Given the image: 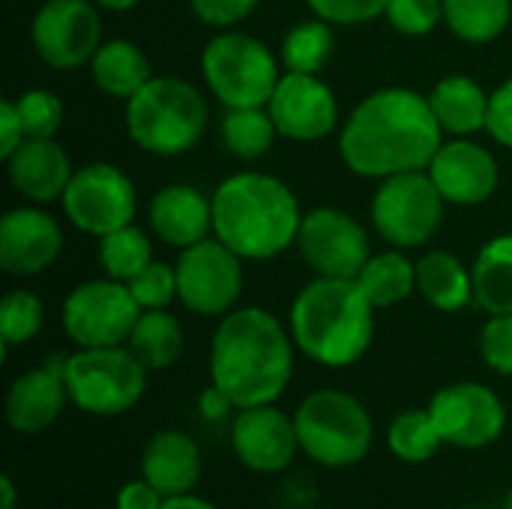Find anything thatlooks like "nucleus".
Instances as JSON below:
<instances>
[{"label": "nucleus", "instance_id": "f257e3e1", "mask_svg": "<svg viewBox=\"0 0 512 509\" xmlns=\"http://www.w3.org/2000/svg\"><path fill=\"white\" fill-rule=\"evenodd\" d=\"M444 144V129L429 96L411 87H384L369 93L339 132V156L369 180H387L408 171H426Z\"/></svg>", "mask_w": 512, "mask_h": 509}, {"label": "nucleus", "instance_id": "f03ea898", "mask_svg": "<svg viewBox=\"0 0 512 509\" xmlns=\"http://www.w3.org/2000/svg\"><path fill=\"white\" fill-rule=\"evenodd\" d=\"M294 375V339L258 306L222 315L210 342V381L240 408L273 405Z\"/></svg>", "mask_w": 512, "mask_h": 509}, {"label": "nucleus", "instance_id": "7ed1b4c3", "mask_svg": "<svg viewBox=\"0 0 512 509\" xmlns=\"http://www.w3.org/2000/svg\"><path fill=\"white\" fill-rule=\"evenodd\" d=\"M303 210L297 195L270 174L243 171L213 192V237L243 261H270L297 243Z\"/></svg>", "mask_w": 512, "mask_h": 509}, {"label": "nucleus", "instance_id": "20e7f679", "mask_svg": "<svg viewBox=\"0 0 512 509\" xmlns=\"http://www.w3.org/2000/svg\"><path fill=\"white\" fill-rule=\"evenodd\" d=\"M294 345L327 369L360 363L375 336V306L357 279H312L291 303Z\"/></svg>", "mask_w": 512, "mask_h": 509}, {"label": "nucleus", "instance_id": "39448f33", "mask_svg": "<svg viewBox=\"0 0 512 509\" xmlns=\"http://www.w3.org/2000/svg\"><path fill=\"white\" fill-rule=\"evenodd\" d=\"M207 129V102L195 84L177 75H153L126 99V132L153 156L189 153Z\"/></svg>", "mask_w": 512, "mask_h": 509}, {"label": "nucleus", "instance_id": "423d86ee", "mask_svg": "<svg viewBox=\"0 0 512 509\" xmlns=\"http://www.w3.org/2000/svg\"><path fill=\"white\" fill-rule=\"evenodd\" d=\"M300 453L324 468L360 465L375 441V426L360 399L345 390H315L294 411Z\"/></svg>", "mask_w": 512, "mask_h": 509}, {"label": "nucleus", "instance_id": "0eeeda50", "mask_svg": "<svg viewBox=\"0 0 512 509\" xmlns=\"http://www.w3.org/2000/svg\"><path fill=\"white\" fill-rule=\"evenodd\" d=\"M147 366L123 345L78 348L63 360L69 402L93 417H120L132 411L147 390Z\"/></svg>", "mask_w": 512, "mask_h": 509}, {"label": "nucleus", "instance_id": "6e6552de", "mask_svg": "<svg viewBox=\"0 0 512 509\" xmlns=\"http://www.w3.org/2000/svg\"><path fill=\"white\" fill-rule=\"evenodd\" d=\"M201 75L225 108H267L282 78L273 51L237 30H222L204 45Z\"/></svg>", "mask_w": 512, "mask_h": 509}, {"label": "nucleus", "instance_id": "1a4fd4ad", "mask_svg": "<svg viewBox=\"0 0 512 509\" xmlns=\"http://www.w3.org/2000/svg\"><path fill=\"white\" fill-rule=\"evenodd\" d=\"M444 204L429 171L396 174L381 180L372 198V225L396 249H420L438 234Z\"/></svg>", "mask_w": 512, "mask_h": 509}, {"label": "nucleus", "instance_id": "9d476101", "mask_svg": "<svg viewBox=\"0 0 512 509\" xmlns=\"http://www.w3.org/2000/svg\"><path fill=\"white\" fill-rule=\"evenodd\" d=\"M138 315L141 306L135 303L129 285L105 276L72 288L63 300L60 324L78 348H117L129 342Z\"/></svg>", "mask_w": 512, "mask_h": 509}, {"label": "nucleus", "instance_id": "9b49d317", "mask_svg": "<svg viewBox=\"0 0 512 509\" xmlns=\"http://www.w3.org/2000/svg\"><path fill=\"white\" fill-rule=\"evenodd\" d=\"M174 270L177 300L189 312L201 318L234 312L243 294V258L219 237H207L189 249H180Z\"/></svg>", "mask_w": 512, "mask_h": 509}, {"label": "nucleus", "instance_id": "f8f14e48", "mask_svg": "<svg viewBox=\"0 0 512 509\" xmlns=\"http://www.w3.org/2000/svg\"><path fill=\"white\" fill-rule=\"evenodd\" d=\"M66 219L93 237H105L117 228L132 225L138 213V195L135 183L108 162H90L84 168H75L63 198Z\"/></svg>", "mask_w": 512, "mask_h": 509}, {"label": "nucleus", "instance_id": "ddd939ff", "mask_svg": "<svg viewBox=\"0 0 512 509\" xmlns=\"http://www.w3.org/2000/svg\"><path fill=\"white\" fill-rule=\"evenodd\" d=\"M36 57L51 69H78L102 45V15L93 0H45L30 24Z\"/></svg>", "mask_w": 512, "mask_h": 509}, {"label": "nucleus", "instance_id": "4468645a", "mask_svg": "<svg viewBox=\"0 0 512 509\" xmlns=\"http://www.w3.org/2000/svg\"><path fill=\"white\" fill-rule=\"evenodd\" d=\"M294 246L315 276L327 279H357L372 258L369 234L351 213L339 207H315L303 213Z\"/></svg>", "mask_w": 512, "mask_h": 509}, {"label": "nucleus", "instance_id": "2eb2a0df", "mask_svg": "<svg viewBox=\"0 0 512 509\" xmlns=\"http://www.w3.org/2000/svg\"><path fill=\"white\" fill-rule=\"evenodd\" d=\"M429 414L444 438L459 450L492 447L507 429V408L498 393L477 381H459L432 396Z\"/></svg>", "mask_w": 512, "mask_h": 509}, {"label": "nucleus", "instance_id": "dca6fc26", "mask_svg": "<svg viewBox=\"0 0 512 509\" xmlns=\"http://www.w3.org/2000/svg\"><path fill=\"white\" fill-rule=\"evenodd\" d=\"M267 111L282 138L321 141L339 126L336 93L309 72H285L267 102Z\"/></svg>", "mask_w": 512, "mask_h": 509}, {"label": "nucleus", "instance_id": "f3484780", "mask_svg": "<svg viewBox=\"0 0 512 509\" xmlns=\"http://www.w3.org/2000/svg\"><path fill=\"white\" fill-rule=\"evenodd\" d=\"M234 456L255 474H282L300 453L294 417L276 405L240 408L231 423Z\"/></svg>", "mask_w": 512, "mask_h": 509}, {"label": "nucleus", "instance_id": "a211bd4d", "mask_svg": "<svg viewBox=\"0 0 512 509\" xmlns=\"http://www.w3.org/2000/svg\"><path fill=\"white\" fill-rule=\"evenodd\" d=\"M426 171L444 195V201L456 207H474L489 201L501 183L498 159L489 147L471 138L444 141Z\"/></svg>", "mask_w": 512, "mask_h": 509}, {"label": "nucleus", "instance_id": "6ab92c4d", "mask_svg": "<svg viewBox=\"0 0 512 509\" xmlns=\"http://www.w3.org/2000/svg\"><path fill=\"white\" fill-rule=\"evenodd\" d=\"M63 360L66 357H51L36 369L21 372L3 402V414L12 432L18 435H39L57 423L69 402V387L63 375Z\"/></svg>", "mask_w": 512, "mask_h": 509}, {"label": "nucleus", "instance_id": "aec40b11", "mask_svg": "<svg viewBox=\"0 0 512 509\" xmlns=\"http://www.w3.org/2000/svg\"><path fill=\"white\" fill-rule=\"evenodd\" d=\"M63 249V231L39 207H15L0 219V267L9 276H39Z\"/></svg>", "mask_w": 512, "mask_h": 509}, {"label": "nucleus", "instance_id": "412c9836", "mask_svg": "<svg viewBox=\"0 0 512 509\" xmlns=\"http://www.w3.org/2000/svg\"><path fill=\"white\" fill-rule=\"evenodd\" d=\"M147 219L162 243L174 249H189L213 234V198H207L195 186L171 183L150 198Z\"/></svg>", "mask_w": 512, "mask_h": 509}, {"label": "nucleus", "instance_id": "4be33fe9", "mask_svg": "<svg viewBox=\"0 0 512 509\" xmlns=\"http://www.w3.org/2000/svg\"><path fill=\"white\" fill-rule=\"evenodd\" d=\"M6 174L18 195L33 204H51L63 198L75 171L69 153L54 138H24L6 159Z\"/></svg>", "mask_w": 512, "mask_h": 509}, {"label": "nucleus", "instance_id": "5701e85b", "mask_svg": "<svg viewBox=\"0 0 512 509\" xmlns=\"http://www.w3.org/2000/svg\"><path fill=\"white\" fill-rule=\"evenodd\" d=\"M204 459L198 444L180 429L156 432L141 453V477L153 483L165 498L192 495L201 483Z\"/></svg>", "mask_w": 512, "mask_h": 509}, {"label": "nucleus", "instance_id": "b1692460", "mask_svg": "<svg viewBox=\"0 0 512 509\" xmlns=\"http://www.w3.org/2000/svg\"><path fill=\"white\" fill-rule=\"evenodd\" d=\"M429 105H432L444 135L471 138V135L486 129L489 93L471 75H447V78H441L429 93Z\"/></svg>", "mask_w": 512, "mask_h": 509}, {"label": "nucleus", "instance_id": "393cba45", "mask_svg": "<svg viewBox=\"0 0 512 509\" xmlns=\"http://www.w3.org/2000/svg\"><path fill=\"white\" fill-rule=\"evenodd\" d=\"M417 291L438 312H462L474 303V273L450 252H429L417 261Z\"/></svg>", "mask_w": 512, "mask_h": 509}, {"label": "nucleus", "instance_id": "a878e982", "mask_svg": "<svg viewBox=\"0 0 512 509\" xmlns=\"http://www.w3.org/2000/svg\"><path fill=\"white\" fill-rule=\"evenodd\" d=\"M90 75H93V84L105 96H114V99L135 96L153 78L147 54L129 39L102 42L90 60Z\"/></svg>", "mask_w": 512, "mask_h": 509}, {"label": "nucleus", "instance_id": "bb28decb", "mask_svg": "<svg viewBox=\"0 0 512 509\" xmlns=\"http://www.w3.org/2000/svg\"><path fill=\"white\" fill-rule=\"evenodd\" d=\"M474 303L489 315H512V234L489 240L471 267Z\"/></svg>", "mask_w": 512, "mask_h": 509}, {"label": "nucleus", "instance_id": "cd10ccee", "mask_svg": "<svg viewBox=\"0 0 512 509\" xmlns=\"http://www.w3.org/2000/svg\"><path fill=\"white\" fill-rule=\"evenodd\" d=\"M186 345L183 324L168 309H144L129 333L126 348L147 369H168L180 360Z\"/></svg>", "mask_w": 512, "mask_h": 509}, {"label": "nucleus", "instance_id": "c85d7f7f", "mask_svg": "<svg viewBox=\"0 0 512 509\" xmlns=\"http://www.w3.org/2000/svg\"><path fill=\"white\" fill-rule=\"evenodd\" d=\"M357 282L375 309H390L417 291V264L405 255V249H390L372 255Z\"/></svg>", "mask_w": 512, "mask_h": 509}, {"label": "nucleus", "instance_id": "c756f323", "mask_svg": "<svg viewBox=\"0 0 512 509\" xmlns=\"http://www.w3.org/2000/svg\"><path fill=\"white\" fill-rule=\"evenodd\" d=\"M512 18V0H444V24L471 45L495 42Z\"/></svg>", "mask_w": 512, "mask_h": 509}, {"label": "nucleus", "instance_id": "7c9ffc66", "mask_svg": "<svg viewBox=\"0 0 512 509\" xmlns=\"http://www.w3.org/2000/svg\"><path fill=\"white\" fill-rule=\"evenodd\" d=\"M279 129L267 108H228L222 120V144L231 156L255 162L270 153Z\"/></svg>", "mask_w": 512, "mask_h": 509}, {"label": "nucleus", "instance_id": "2f4dec72", "mask_svg": "<svg viewBox=\"0 0 512 509\" xmlns=\"http://www.w3.org/2000/svg\"><path fill=\"white\" fill-rule=\"evenodd\" d=\"M444 438L429 414L420 411V408H411V411H402L390 429H387V447L390 453L399 459V462H408V465H423L429 462L438 450H441Z\"/></svg>", "mask_w": 512, "mask_h": 509}, {"label": "nucleus", "instance_id": "473e14b6", "mask_svg": "<svg viewBox=\"0 0 512 509\" xmlns=\"http://www.w3.org/2000/svg\"><path fill=\"white\" fill-rule=\"evenodd\" d=\"M333 45H336V36H333L330 21H324V18L300 21L282 39V63H285L288 72L318 75L327 66V60L333 54Z\"/></svg>", "mask_w": 512, "mask_h": 509}, {"label": "nucleus", "instance_id": "72a5a7b5", "mask_svg": "<svg viewBox=\"0 0 512 509\" xmlns=\"http://www.w3.org/2000/svg\"><path fill=\"white\" fill-rule=\"evenodd\" d=\"M150 261H153V246H150V237L138 225H126L99 237V264L105 276L117 282H129Z\"/></svg>", "mask_w": 512, "mask_h": 509}, {"label": "nucleus", "instance_id": "f704fd0d", "mask_svg": "<svg viewBox=\"0 0 512 509\" xmlns=\"http://www.w3.org/2000/svg\"><path fill=\"white\" fill-rule=\"evenodd\" d=\"M45 321L42 300L33 291H9L0 303V342L3 351L27 345L39 336Z\"/></svg>", "mask_w": 512, "mask_h": 509}, {"label": "nucleus", "instance_id": "c9c22d12", "mask_svg": "<svg viewBox=\"0 0 512 509\" xmlns=\"http://www.w3.org/2000/svg\"><path fill=\"white\" fill-rule=\"evenodd\" d=\"M15 105H18L27 138H54L57 135L60 123H63V102L57 99V93L33 87V90H24L15 99Z\"/></svg>", "mask_w": 512, "mask_h": 509}, {"label": "nucleus", "instance_id": "e433bc0d", "mask_svg": "<svg viewBox=\"0 0 512 509\" xmlns=\"http://www.w3.org/2000/svg\"><path fill=\"white\" fill-rule=\"evenodd\" d=\"M126 285H129L135 303L141 306V312L144 309H168L177 300V270L162 261H150Z\"/></svg>", "mask_w": 512, "mask_h": 509}, {"label": "nucleus", "instance_id": "4c0bfd02", "mask_svg": "<svg viewBox=\"0 0 512 509\" xmlns=\"http://www.w3.org/2000/svg\"><path fill=\"white\" fill-rule=\"evenodd\" d=\"M384 18L402 36H429L444 24V0H390Z\"/></svg>", "mask_w": 512, "mask_h": 509}, {"label": "nucleus", "instance_id": "58836bf2", "mask_svg": "<svg viewBox=\"0 0 512 509\" xmlns=\"http://www.w3.org/2000/svg\"><path fill=\"white\" fill-rule=\"evenodd\" d=\"M480 357L498 372L512 375V315H492L480 330Z\"/></svg>", "mask_w": 512, "mask_h": 509}, {"label": "nucleus", "instance_id": "ea45409f", "mask_svg": "<svg viewBox=\"0 0 512 509\" xmlns=\"http://www.w3.org/2000/svg\"><path fill=\"white\" fill-rule=\"evenodd\" d=\"M390 0H306V6L330 24H366L387 12Z\"/></svg>", "mask_w": 512, "mask_h": 509}, {"label": "nucleus", "instance_id": "a19ab883", "mask_svg": "<svg viewBox=\"0 0 512 509\" xmlns=\"http://www.w3.org/2000/svg\"><path fill=\"white\" fill-rule=\"evenodd\" d=\"M261 0H189L198 21L210 27H234L258 9Z\"/></svg>", "mask_w": 512, "mask_h": 509}, {"label": "nucleus", "instance_id": "79ce46f5", "mask_svg": "<svg viewBox=\"0 0 512 509\" xmlns=\"http://www.w3.org/2000/svg\"><path fill=\"white\" fill-rule=\"evenodd\" d=\"M486 132L512 150V78H507L495 93H489V117H486Z\"/></svg>", "mask_w": 512, "mask_h": 509}, {"label": "nucleus", "instance_id": "37998d69", "mask_svg": "<svg viewBox=\"0 0 512 509\" xmlns=\"http://www.w3.org/2000/svg\"><path fill=\"white\" fill-rule=\"evenodd\" d=\"M162 504H165V495L144 477L120 486L114 498V509H162Z\"/></svg>", "mask_w": 512, "mask_h": 509}, {"label": "nucleus", "instance_id": "c03bdc74", "mask_svg": "<svg viewBox=\"0 0 512 509\" xmlns=\"http://www.w3.org/2000/svg\"><path fill=\"white\" fill-rule=\"evenodd\" d=\"M24 123H21V114H18V105L15 99H3L0 102V159L6 162L24 141Z\"/></svg>", "mask_w": 512, "mask_h": 509}, {"label": "nucleus", "instance_id": "a18cd8bd", "mask_svg": "<svg viewBox=\"0 0 512 509\" xmlns=\"http://www.w3.org/2000/svg\"><path fill=\"white\" fill-rule=\"evenodd\" d=\"M198 408H201V414L207 417V420H222V417H228L237 405L216 387V384H210L204 393H201V399H198Z\"/></svg>", "mask_w": 512, "mask_h": 509}, {"label": "nucleus", "instance_id": "49530a36", "mask_svg": "<svg viewBox=\"0 0 512 509\" xmlns=\"http://www.w3.org/2000/svg\"><path fill=\"white\" fill-rule=\"evenodd\" d=\"M162 509H216L210 501L198 498V495H177V498H165Z\"/></svg>", "mask_w": 512, "mask_h": 509}, {"label": "nucleus", "instance_id": "de8ad7c7", "mask_svg": "<svg viewBox=\"0 0 512 509\" xmlns=\"http://www.w3.org/2000/svg\"><path fill=\"white\" fill-rule=\"evenodd\" d=\"M99 9H108V12H129L138 6V0H93Z\"/></svg>", "mask_w": 512, "mask_h": 509}, {"label": "nucleus", "instance_id": "09e8293b", "mask_svg": "<svg viewBox=\"0 0 512 509\" xmlns=\"http://www.w3.org/2000/svg\"><path fill=\"white\" fill-rule=\"evenodd\" d=\"M0 489H3V509H15V483H12V477L9 474H3V480H0Z\"/></svg>", "mask_w": 512, "mask_h": 509}, {"label": "nucleus", "instance_id": "8fccbe9b", "mask_svg": "<svg viewBox=\"0 0 512 509\" xmlns=\"http://www.w3.org/2000/svg\"><path fill=\"white\" fill-rule=\"evenodd\" d=\"M462 509H507V504H504V507H495V504H486V501H483V504H468V507Z\"/></svg>", "mask_w": 512, "mask_h": 509}, {"label": "nucleus", "instance_id": "3c124183", "mask_svg": "<svg viewBox=\"0 0 512 509\" xmlns=\"http://www.w3.org/2000/svg\"><path fill=\"white\" fill-rule=\"evenodd\" d=\"M507 509H512V489H510V495H507Z\"/></svg>", "mask_w": 512, "mask_h": 509}]
</instances>
